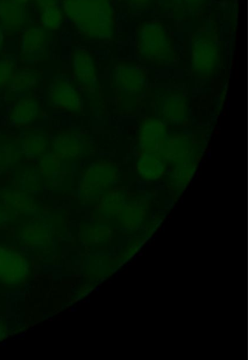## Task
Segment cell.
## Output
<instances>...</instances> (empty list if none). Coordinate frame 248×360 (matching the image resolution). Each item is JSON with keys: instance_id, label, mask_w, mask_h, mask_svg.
Segmentation results:
<instances>
[{"instance_id": "27", "label": "cell", "mask_w": 248, "mask_h": 360, "mask_svg": "<svg viewBox=\"0 0 248 360\" xmlns=\"http://www.w3.org/2000/svg\"><path fill=\"white\" fill-rule=\"evenodd\" d=\"M4 39H5L4 33L3 30L0 29V51H1L2 48H4Z\"/></svg>"}, {"instance_id": "21", "label": "cell", "mask_w": 248, "mask_h": 360, "mask_svg": "<svg viewBox=\"0 0 248 360\" xmlns=\"http://www.w3.org/2000/svg\"><path fill=\"white\" fill-rule=\"evenodd\" d=\"M46 140L41 136H34L27 142V149L29 154L36 155L40 154L46 147Z\"/></svg>"}, {"instance_id": "29", "label": "cell", "mask_w": 248, "mask_h": 360, "mask_svg": "<svg viewBox=\"0 0 248 360\" xmlns=\"http://www.w3.org/2000/svg\"><path fill=\"white\" fill-rule=\"evenodd\" d=\"M202 1L203 0H186V2L192 5H198L200 4Z\"/></svg>"}, {"instance_id": "24", "label": "cell", "mask_w": 248, "mask_h": 360, "mask_svg": "<svg viewBox=\"0 0 248 360\" xmlns=\"http://www.w3.org/2000/svg\"><path fill=\"white\" fill-rule=\"evenodd\" d=\"M46 161L43 164V170L44 172L47 175H51L53 173L56 172L57 168H58V165L55 162L53 161V160L50 159H46Z\"/></svg>"}, {"instance_id": "11", "label": "cell", "mask_w": 248, "mask_h": 360, "mask_svg": "<svg viewBox=\"0 0 248 360\" xmlns=\"http://www.w3.org/2000/svg\"><path fill=\"white\" fill-rule=\"evenodd\" d=\"M167 163L161 152L143 153L137 163V172L148 181H155L166 172Z\"/></svg>"}, {"instance_id": "3", "label": "cell", "mask_w": 248, "mask_h": 360, "mask_svg": "<svg viewBox=\"0 0 248 360\" xmlns=\"http://www.w3.org/2000/svg\"><path fill=\"white\" fill-rule=\"evenodd\" d=\"M29 274L26 257L10 246L0 245V283L11 288L22 286Z\"/></svg>"}, {"instance_id": "10", "label": "cell", "mask_w": 248, "mask_h": 360, "mask_svg": "<svg viewBox=\"0 0 248 360\" xmlns=\"http://www.w3.org/2000/svg\"><path fill=\"white\" fill-rule=\"evenodd\" d=\"M74 72L78 80L88 88L97 86V74L91 55L85 50H77L73 53Z\"/></svg>"}, {"instance_id": "16", "label": "cell", "mask_w": 248, "mask_h": 360, "mask_svg": "<svg viewBox=\"0 0 248 360\" xmlns=\"http://www.w3.org/2000/svg\"><path fill=\"white\" fill-rule=\"evenodd\" d=\"M170 171L171 181L177 186H185L194 177L197 170L195 157L173 165Z\"/></svg>"}, {"instance_id": "18", "label": "cell", "mask_w": 248, "mask_h": 360, "mask_svg": "<svg viewBox=\"0 0 248 360\" xmlns=\"http://www.w3.org/2000/svg\"><path fill=\"white\" fill-rule=\"evenodd\" d=\"M24 242L32 248H43L49 244L48 231L43 225L34 224L29 225L22 233Z\"/></svg>"}, {"instance_id": "23", "label": "cell", "mask_w": 248, "mask_h": 360, "mask_svg": "<svg viewBox=\"0 0 248 360\" xmlns=\"http://www.w3.org/2000/svg\"><path fill=\"white\" fill-rule=\"evenodd\" d=\"M12 74V66L8 62H0V79L1 84L7 83Z\"/></svg>"}, {"instance_id": "8", "label": "cell", "mask_w": 248, "mask_h": 360, "mask_svg": "<svg viewBox=\"0 0 248 360\" xmlns=\"http://www.w3.org/2000/svg\"><path fill=\"white\" fill-rule=\"evenodd\" d=\"M166 163L174 165L194 156V148L190 139L178 135L167 139L161 151Z\"/></svg>"}, {"instance_id": "25", "label": "cell", "mask_w": 248, "mask_h": 360, "mask_svg": "<svg viewBox=\"0 0 248 360\" xmlns=\"http://www.w3.org/2000/svg\"><path fill=\"white\" fill-rule=\"evenodd\" d=\"M34 1L41 9L57 6V0H34Z\"/></svg>"}, {"instance_id": "2", "label": "cell", "mask_w": 248, "mask_h": 360, "mask_svg": "<svg viewBox=\"0 0 248 360\" xmlns=\"http://www.w3.org/2000/svg\"><path fill=\"white\" fill-rule=\"evenodd\" d=\"M137 51L144 60L156 64H165L173 59L170 37L160 23L148 22L138 31Z\"/></svg>"}, {"instance_id": "20", "label": "cell", "mask_w": 248, "mask_h": 360, "mask_svg": "<svg viewBox=\"0 0 248 360\" xmlns=\"http://www.w3.org/2000/svg\"><path fill=\"white\" fill-rule=\"evenodd\" d=\"M10 206L18 211H26L30 210L32 206L29 198L24 194H13L7 199Z\"/></svg>"}, {"instance_id": "1", "label": "cell", "mask_w": 248, "mask_h": 360, "mask_svg": "<svg viewBox=\"0 0 248 360\" xmlns=\"http://www.w3.org/2000/svg\"><path fill=\"white\" fill-rule=\"evenodd\" d=\"M69 20L85 36L109 39L113 30V12L104 0H64Z\"/></svg>"}, {"instance_id": "30", "label": "cell", "mask_w": 248, "mask_h": 360, "mask_svg": "<svg viewBox=\"0 0 248 360\" xmlns=\"http://www.w3.org/2000/svg\"><path fill=\"white\" fill-rule=\"evenodd\" d=\"M13 1L16 2L18 4H25L29 1V0H13Z\"/></svg>"}, {"instance_id": "22", "label": "cell", "mask_w": 248, "mask_h": 360, "mask_svg": "<svg viewBox=\"0 0 248 360\" xmlns=\"http://www.w3.org/2000/svg\"><path fill=\"white\" fill-rule=\"evenodd\" d=\"M35 75L29 72L19 74L15 79V85L18 88H23L29 86L35 81Z\"/></svg>"}, {"instance_id": "31", "label": "cell", "mask_w": 248, "mask_h": 360, "mask_svg": "<svg viewBox=\"0 0 248 360\" xmlns=\"http://www.w3.org/2000/svg\"><path fill=\"white\" fill-rule=\"evenodd\" d=\"M1 79H0V86H1Z\"/></svg>"}, {"instance_id": "15", "label": "cell", "mask_w": 248, "mask_h": 360, "mask_svg": "<svg viewBox=\"0 0 248 360\" xmlns=\"http://www.w3.org/2000/svg\"><path fill=\"white\" fill-rule=\"evenodd\" d=\"M55 153L62 158H76L82 150V143L80 139L74 135H62L54 140Z\"/></svg>"}, {"instance_id": "7", "label": "cell", "mask_w": 248, "mask_h": 360, "mask_svg": "<svg viewBox=\"0 0 248 360\" xmlns=\"http://www.w3.org/2000/svg\"><path fill=\"white\" fill-rule=\"evenodd\" d=\"M114 79L118 87L125 93L135 94L142 91L145 86L144 70L137 66L121 64L114 71Z\"/></svg>"}, {"instance_id": "9", "label": "cell", "mask_w": 248, "mask_h": 360, "mask_svg": "<svg viewBox=\"0 0 248 360\" xmlns=\"http://www.w3.org/2000/svg\"><path fill=\"white\" fill-rule=\"evenodd\" d=\"M50 101L55 106L70 110H78L81 105L80 95L64 80L54 82L50 88Z\"/></svg>"}, {"instance_id": "14", "label": "cell", "mask_w": 248, "mask_h": 360, "mask_svg": "<svg viewBox=\"0 0 248 360\" xmlns=\"http://www.w3.org/2000/svg\"><path fill=\"white\" fill-rule=\"evenodd\" d=\"M161 107L163 116L167 121L181 124L186 119L187 104L181 95H167L163 98Z\"/></svg>"}, {"instance_id": "5", "label": "cell", "mask_w": 248, "mask_h": 360, "mask_svg": "<svg viewBox=\"0 0 248 360\" xmlns=\"http://www.w3.org/2000/svg\"><path fill=\"white\" fill-rule=\"evenodd\" d=\"M219 65V49L209 38L202 36L193 47L192 67L197 74L209 76L214 74Z\"/></svg>"}, {"instance_id": "19", "label": "cell", "mask_w": 248, "mask_h": 360, "mask_svg": "<svg viewBox=\"0 0 248 360\" xmlns=\"http://www.w3.org/2000/svg\"><path fill=\"white\" fill-rule=\"evenodd\" d=\"M64 15L57 6L42 9L41 22L44 28L50 30L59 29L62 25Z\"/></svg>"}, {"instance_id": "13", "label": "cell", "mask_w": 248, "mask_h": 360, "mask_svg": "<svg viewBox=\"0 0 248 360\" xmlns=\"http://www.w3.org/2000/svg\"><path fill=\"white\" fill-rule=\"evenodd\" d=\"M47 44V32L41 27H32L27 29L22 37V52L29 57H35L44 53Z\"/></svg>"}, {"instance_id": "17", "label": "cell", "mask_w": 248, "mask_h": 360, "mask_svg": "<svg viewBox=\"0 0 248 360\" xmlns=\"http://www.w3.org/2000/svg\"><path fill=\"white\" fill-rule=\"evenodd\" d=\"M39 114V106L36 100L27 98L19 102L14 107L11 119L19 124L33 121Z\"/></svg>"}, {"instance_id": "12", "label": "cell", "mask_w": 248, "mask_h": 360, "mask_svg": "<svg viewBox=\"0 0 248 360\" xmlns=\"http://www.w3.org/2000/svg\"><path fill=\"white\" fill-rule=\"evenodd\" d=\"M27 12L25 4L2 0L0 1V24L11 31L21 29L26 22Z\"/></svg>"}, {"instance_id": "26", "label": "cell", "mask_w": 248, "mask_h": 360, "mask_svg": "<svg viewBox=\"0 0 248 360\" xmlns=\"http://www.w3.org/2000/svg\"><path fill=\"white\" fill-rule=\"evenodd\" d=\"M7 328L4 322L0 321V340H4L6 337Z\"/></svg>"}, {"instance_id": "4", "label": "cell", "mask_w": 248, "mask_h": 360, "mask_svg": "<svg viewBox=\"0 0 248 360\" xmlns=\"http://www.w3.org/2000/svg\"><path fill=\"white\" fill-rule=\"evenodd\" d=\"M119 180L118 167L113 163L100 162L90 166L83 182V192L89 196L97 195Z\"/></svg>"}, {"instance_id": "6", "label": "cell", "mask_w": 248, "mask_h": 360, "mask_svg": "<svg viewBox=\"0 0 248 360\" xmlns=\"http://www.w3.org/2000/svg\"><path fill=\"white\" fill-rule=\"evenodd\" d=\"M167 140L165 124L157 119L147 118L140 126L139 142L143 153L161 152Z\"/></svg>"}, {"instance_id": "28", "label": "cell", "mask_w": 248, "mask_h": 360, "mask_svg": "<svg viewBox=\"0 0 248 360\" xmlns=\"http://www.w3.org/2000/svg\"><path fill=\"white\" fill-rule=\"evenodd\" d=\"M5 218V212L4 208L0 206V224L2 223V222L4 220Z\"/></svg>"}]
</instances>
